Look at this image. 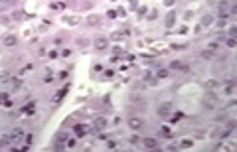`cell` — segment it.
<instances>
[{"mask_svg": "<svg viewBox=\"0 0 237 152\" xmlns=\"http://www.w3.org/2000/svg\"><path fill=\"white\" fill-rule=\"evenodd\" d=\"M201 105L205 107V111L215 109V105H217V95H215V93H205V97H203Z\"/></svg>", "mask_w": 237, "mask_h": 152, "instance_id": "6da1fadb", "label": "cell"}, {"mask_svg": "<svg viewBox=\"0 0 237 152\" xmlns=\"http://www.w3.org/2000/svg\"><path fill=\"white\" fill-rule=\"evenodd\" d=\"M158 116H160V118H168V116H170V113H172V105H170V103H162V105H160V107H158Z\"/></svg>", "mask_w": 237, "mask_h": 152, "instance_id": "7a4b0ae2", "label": "cell"}, {"mask_svg": "<svg viewBox=\"0 0 237 152\" xmlns=\"http://www.w3.org/2000/svg\"><path fill=\"white\" fill-rule=\"evenodd\" d=\"M128 126H130L132 130L142 128V118H138V116H130V118H128Z\"/></svg>", "mask_w": 237, "mask_h": 152, "instance_id": "3957f363", "label": "cell"}, {"mask_svg": "<svg viewBox=\"0 0 237 152\" xmlns=\"http://www.w3.org/2000/svg\"><path fill=\"white\" fill-rule=\"evenodd\" d=\"M142 144H144V148H148V150H154V148H158V140H156V138H152V136L144 138V140H142Z\"/></svg>", "mask_w": 237, "mask_h": 152, "instance_id": "277c9868", "label": "cell"}, {"mask_svg": "<svg viewBox=\"0 0 237 152\" xmlns=\"http://www.w3.org/2000/svg\"><path fill=\"white\" fill-rule=\"evenodd\" d=\"M95 47H97L99 51L107 49V47H109V39L107 38H95Z\"/></svg>", "mask_w": 237, "mask_h": 152, "instance_id": "5b68a950", "label": "cell"}, {"mask_svg": "<svg viewBox=\"0 0 237 152\" xmlns=\"http://www.w3.org/2000/svg\"><path fill=\"white\" fill-rule=\"evenodd\" d=\"M170 69H180V71H186V73L190 71V67H188V65H184V63H182V61H178V59L170 63Z\"/></svg>", "mask_w": 237, "mask_h": 152, "instance_id": "8992f818", "label": "cell"}, {"mask_svg": "<svg viewBox=\"0 0 237 152\" xmlns=\"http://www.w3.org/2000/svg\"><path fill=\"white\" fill-rule=\"evenodd\" d=\"M223 93H225L227 97H231V95L235 93V81H229V83H225V85H223Z\"/></svg>", "mask_w": 237, "mask_h": 152, "instance_id": "52a82bcc", "label": "cell"}, {"mask_svg": "<svg viewBox=\"0 0 237 152\" xmlns=\"http://www.w3.org/2000/svg\"><path fill=\"white\" fill-rule=\"evenodd\" d=\"M107 124H109V120H107L105 116H97V118H95V128H97V130H101V128H105Z\"/></svg>", "mask_w": 237, "mask_h": 152, "instance_id": "ba28073f", "label": "cell"}, {"mask_svg": "<svg viewBox=\"0 0 237 152\" xmlns=\"http://www.w3.org/2000/svg\"><path fill=\"white\" fill-rule=\"evenodd\" d=\"M16 41H18V39H16V36H4V39H2V43H4L6 47H14V45H16Z\"/></svg>", "mask_w": 237, "mask_h": 152, "instance_id": "9c48e42d", "label": "cell"}, {"mask_svg": "<svg viewBox=\"0 0 237 152\" xmlns=\"http://www.w3.org/2000/svg\"><path fill=\"white\" fill-rule=\"evenodd\" d=\"M22 111H24L26 114H34V113H36V103H28Z\"/></svg>", "mask_w": 237, "mask_h": 152, "instance_id": "30bf717a", "label": "cell"}, {"mask_svg": "<svg viewBox=\"0 0 237 152\" xmlns=\"http://www.w3.org/2000/svg\"><path fill=\"white\" fill-rule=\"evenodd\" d=\"M164 22H166V26H168V28H172V26H174V22H176V16H174V12H170V14L166 16V20H164Z\"/></svg>", "mask_w": 237, "mask_h": 152, "instance_id": "8fae6325", "label": "cell"}, {"mask_svg": "<svg viewBox=\"0 0 237 152\" xmlns=\"http://www.w3.org/2000/svg\"><path fill=\"white\" fill-rule=\"evenodd\" d=\"M20 136H24V130H22V128H14V132H12V140H14V142H18V138H20Z\"/></svg>", "mask_w": 237, "mask_h": 152, "instance_id": "7c38bea8", "label": "cell"}, {"mask_svg": "<svg viewBox=\"0 0 237 152\" xmlns=\"http://www.w3.org/2000/svg\"><path fill=\"white\" fill-rule=\"evenodd\" d=\"M63 97H65V89H59V91L55 93V97H53V103H59Z\"/></svg>", "mask_w": 237, "mask_h": 152, "instance_id": "4fadbf2b", "label": "cell"}, {"mask_svg": "<svg viewBox=\"0 0 237 152\" xmlns=\"http://www.w3.org/2000/svg\"><path fill=\"white\" fill-rule=\"evenodd\" d=\"M73 130H75V134H77V136H83V134H85V126H83V124H75V128H73Z\"/></svg>", "mask_w": 237, "mask_h": 152, "instance_id": "5bb4252c", "label": "cell"}, {"mask_svg": "<svg viewBox=\"0 0 237 152\" xmlns=\"http://www.w3.org/2000/svg\"><path fill=\"white\" fill-rule=\"evenodd\" d=\"M168 73H170L168 69H158V71H156V77H158V79H166V77H168Z\"/></svg>", "mask_w": 237, "mask_h": 152, "instance_id": "9a60e30c", "label": "cell"}, {"mask_svg": "<svg viewBox=\"0 0 237 152\" xmlns=\"http://www.w3.org/2000/svg\"><path fill=\"white\" fill-rule=\"evenodd\" d=\"M217 47H219V45H217V41L207 43V51H211V53H215V51H217Z\"/></svg>", "mask_w": 237, "mask_h": 152, "instance_id": "2e32d148", "label": "cell"}, {"mask_svg": "<svg viewBox=\"0 0 237 152\" xmlns=\"http://www.w3.org/2000/svg\"><path fill=\"white\" fill-rule=\"evenodd\" d=\"M211 22H213V18H211V16H203V18H201V26H209Z\"/></svg>", "mask_w": 237, "mask_h": 152, "instance_id": "e0dca14e", "label": "cell"}, {"mask_svg": "<svg viewBox=\"0 0 237 152\" xmlns=\"http://www.w3.org/2000/svg\"><path fill=\"white\" fill-rule=\"evenodd\" d=\"M192 144H194V142H192V138H184V140H182V144H180V146H182V148H190V146H192Z\"/></svg>", "mask_w": 237, "mask_h": 152, "instance_id": "ac0fdd59", "label": "cell"}, {"mask_svg": "<svg viewBox=\"0 0 237 152\" xmlns=\"http://www.w3.org/2000/svg\"><path fill=\"white\" fill-rule=\"evenodd\" d=\"M235 38H229V39H225V45H227V47H235Z\"/></svg>", "mask_w": 237, "mask_h": 152, "instance_id": "d6986e66", "label": "cell"}, {"mask_svg": "<svg viewBox=\"0 0 237 152\" xmlns=\"http://www.w3.org/2000/svg\"><path fill=\"white\" fill-rule=\"evenodd\" d=\"M87 22L93 26V24H99V18H97V16H89V20H87Z\"/></svg>", "mask_w": 237, "mask_h": 152, "instance_id": "ffe728a7", "label": "cell"}, {"mask_svg": "<svg viewBox=\"0 0 237 152\" xmlns=\"http://www.w3.org/2000/svg\"><path fill=\"white\" fill-rule=\"evenodd\" d=\"M75 144H77L75 138H69V140H67V148H75Z\"/></svg>", "mask_w": 237, "mask_h": 152, "instance_id": "44dd1931", "label": "cell"}, {"mask_svg": "<svg viewBox=\"0 0 237 152\" xmlns=\"http://www.w3.org/2000/svg\"><path fill=\"white\" fill-rule=\"evenodd\" d=\"M12 85H14V89L22 87V79H14V81H12Z\"/></svg>", "mask_w": 237, "mask_h": 152, "instance_id": "7402d4cb", "label": "cell"}, {"mask_svg": "<svg viewBox=\"0 0 237 152\" xmlns=\"http://www.w3.org/2000/svg\"><path fill=\"white\" fill-rule=\"evenodd\" d=\"M235 34H237V28H235V26H231V28H229V36L235 38Z\"/></svg>", "mask_w": 237, "mask_h": 152, "instance_id": "603a6c76", "label": "cell"}, {"mask_svg": "<svg viewBox=\"0 0 237 152\" xmlns=\"http://www.w3.org/2000/svg\"><path fill=\"white\" fill-rule=\"evenodd\" d=\"M43 81H45V83H51V81H53V77H51V73H45V77H43Z\"/></svg>", "mask_w": 237, "mask_h": 152, "instance_id": "cb8c5ba5", "label": "cell"}, {"mask_svg": "<svg viewBox=\"0 0 237 152\" xmlns=\"http://www.w3.org/2000/svg\"><path fill=\"white\" fill-rule=\"evenodd\" d=\"M138 142H140L138 136H130V144H138Z\"/></svg>", "mask_w": 237, "mask_h": 152, "instance_id": "d4e9b609", "label": "cell"}, {"mask_svg": "<svg viewBox=\"0 0 237 152\" xmlns=\"http://www.w3.org/2000/svg\"><path fill=\"white\" fill-rule=\"evenodd\" d=\"M107 16H109V18H117V12H115V10H109Z\"/></svg>", "mask_w": 237, "mask_h": 152, "instance_id": "484cf974", "label": "cell"}, {"mask_svg": "<svg viewBox=\"0 0 237 152\" xmlns=\"http://www.w3.org/2000/svg\"><path fill=\"white\" fill-rule=\"evenodd\" d=\"M26 142L32 144V142H34V136H32V134H26Z\"/></svg>", "mask_w": 237, "mask_h": 152, "instance_id": "4316f807", "label": "cell"}, {"mask_svg": "<svg viewBox=\"0 0 237 152\" xmlns=\"http://www.w3.org/2000/svg\"><path fill=\"white\" fill-rule=\"evenodd\" d=\"M107 148H109V150H113V148H117V144H115V142H113V140H111V142H109V144H107Z\"/></svg>", "mask_w": 237, "mask_h": 152, "instance_id": "83f0119b", "label": "cell"}, {"mask_svg": "<svg viewBox=\"0 0 237 152\" xmlns=\"http://www.w3.org/2000/svg\"><path fill=\"white\" fill-rule=\"evenodd\" d=\"M144 79H146V81H150V79H152V73H150V71H146V73H144Z\"/></svg>", "mask_w": 237, "mask_h": 152, "instance_id": "f1b7e54d", "label": "cell"}, {"mask_svg": "<svg viewBox=\"0 0 237 152\" xmlns=\"http://www.w3.org/2000/svg\"><path fill=\"white\" fill-rule=\"evenodd\" d=\"M0 81H4V83H6V81H10V77H8V75H6V73H4V75L0 77Z\"/></svg>", "mask_w": 237, "mask_h": 152, "instance_id": "f546056e", "label": "cell"}, {"mask_svg": "<svg viewBox=\"0 0 237 152\" xmlns=\"http://www.w3.org/2000/svg\"><path fill=\"white\" fill-rule=\"evenodd\" d=\"M164 4H166V6H172V4H174V0H164Z\"/></svg>", "mask_w": 237, "mask_h": 152, "instance_id": "4dcf8cb0", "label": "cell"}, {"mask_svg": "<svg viewBox=\"0 0 237 152\" xmlns=\"http://www.w3.org/2000/svg\"><path fill=\"white\" fill-rule=\"evenodd\" d=\"M12 0H0V4H10Z\"/></svg>", "mask_w": 237, "mask_h": 152, "instance_id": "1f68e13d", "label": "cell"}, {"mask_svg": "<svg viewBox=\"0 0 237 152\" xmlns=\"http://www.w3.org/2000/svg\"><path fill=\"white\" fill-rule=\"evenodd\" d=\"M130 4H136V0H130Z\"/></svg>", "mask_w": 237, "mask_h": 152, "instance_id": "d6a6232c", "label": "cell"}, {"mask_svg": "<svg viewBox=\"0 0 237 152\" xmlns=\"http://www.w3.org/2000/svg\"><path fill=\"white\" fill-rule=\"evenodd\" d=\"M0 146H2V142H0Z\"/></svg>", "mask_w": 237, "mask_h": 152, "instance_id": "836d02e7", "label": "cell"}]
</instances>
